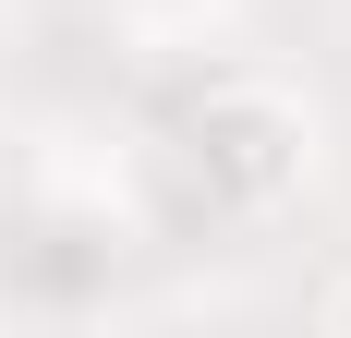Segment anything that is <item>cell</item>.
<instances>
[{"mask_svg": "<svg viewBox=\"0 0 351 338\" xmlns=\"http://www.w3.org/2000/svg\"><path fill=\"white\" fill-rule=\"evenodd\" d=\"M194 157H206L230 194H279L291 169H303V121H291V97H267V85H230V97L194 121Z\"/></svg>", "mask_w": 351, "mask_h": 338, "instance_id": "obj_1", "label": "cell"}, {"mask_svg": "<svg viewBox=\"0 0 351 338\" xmlns=\"http://www.w3.org/2000/svg\"><path fill=\"white\" fill-rule=\"evenodd\" d=\"M327 314H339V326H351V290H339V302H327Z\"/></svg>", "mask_w": 351, "mask_h": 338, "instance_id": "obj_2", "label": "cell"}]
</instances>
